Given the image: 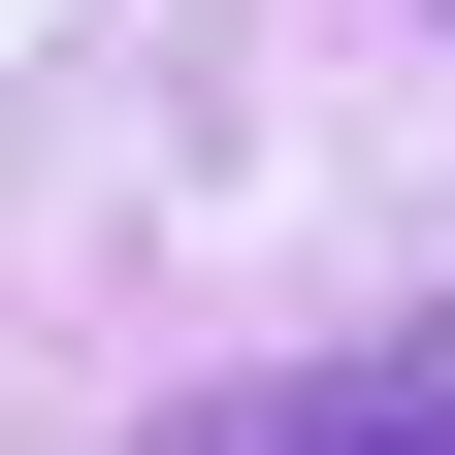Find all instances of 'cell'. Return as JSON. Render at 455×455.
I'll return each instance as SVG.
<instances>
[{
    "instance_id": "1",
    "label": "cell",
    "mask_w": 455,
    "mask_h": 455,
    "mask_svg": "<svg viewBox=\"0 0 455 455\" xmlns=\"http://www.w3.org/2000/svg\"><path fill=\"white\" fill-rule=\"evenodd\" d=\"M196 455H455V293H423V325H358V358H293V390H228Z\"/></svg>"
}]
</instances>
